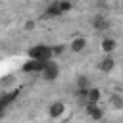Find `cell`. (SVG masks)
I'll use <instances>...</instances> for the list:
<instances>
[{
  "label": "cell",
  "mask_w": 123,
  "mask_h": 123,
  "mask_svg": "<svg viewBox=\"0 0 123 123\" xmlns=\"http://www.w3.org/2000/svg\"><path fill=\"white\" fill-rule=\"evenodd\" d=\"M110 104H111L113 110H123V96L111 94V96H110Z\"/></svg>",
  "instance_id": "obj_14"
},
{
  "label": "cell",
  "mask_w": 123,
  "mask_h": 123,
  "mask_svg": "<svg viewBox=\"0 0 123 123\" xmlns=\"http://www.w3.org/2000/svg\"><path fill=\"white\" fill-rule=\"evenodd\" d=\"M29 58H35V60H52L54 58V50H52V46H48V44H35V46H31L29 48Z\"/></svg>",
  "instance_id": "obj_1"
},
{
  "label": "cell",
  "mask_w": 123,
  "mask_h": 123,
  "mask_svg": "<svg viewBox=\"0 0 123 123\" xmlns=\"http://www.w3.org/2000/svg\"><path fill=\"white\" fill-rule=\"evenodd\" d=\"M121 10H123V0H121Z\"/></svg>",
  "instance_id": "obj_19"
},
{
  "label": "cell",
  "mask_w": 123,
  "mask_h": 123,
  "mask_svg": "<svg viewBox=\"0 0 123 123\" xmlns=\"http://www.w3.org/2000/svg\"><path fill=\"white\" fill-rule=\"evenodd\" d=\"M23 29H25V31H33V29H35V21H25Z\"/></svg>",
  "instance_id": "obj_17"
},
{
  "label": "cell",
  "mask_w": 123,
  "mask_h": 123,
  "mask_svg": "<svg viewBox=\"0 0 123 123\" xmlns=\"http://www.w3.org/2000/svg\"><path fill=\"white\" fill-rule=\"evenodd\" d=\"M60 8H62V13H67L73 10V4H71V0H60Z\"/></svg>",
  "instance_id": "obj_15"
},
{
  "label": "cell",
  "mask_w": 123,
  "mask_h": 123,
  "mask_svg": "<svg viewBox=\"0 0 123 123\" xmlns=\"http://www.w3.org/2000/svg\"><path fill=\"white\" fill-rule=\"evenodd\" d=\"M100 48H102V52H104V54H111V52L117 48V42H115V38H111V37H106V38H102V42H100Z\"/></svg>",
  "instance_id": "obj_10"
},
{
  "label": "cell",
  "mask_w": 123,
  "mask_h": 123,
  "mask_svg": "<svg viewBox=\"0 0 123 123\" xmlns=\"http://www.w3.org/2000/svg\"><path fill=\"white\" fill-rule=\"evenodd\" d=\"M100 96H102V90H100V88H96V86H90V88H88V102L98 104V102H100Z\"/></svg>",
  "instance_id": "obj_13"
},
{
  "label": "cell",
  "mask_w": 123,
  "mask_h": 123,
  "mask_svg": "<svg viewBox=\"0 0 123 123\" xmlns=\"http://www.w3.org/2000/svg\"><path fill=\"white\" fill-rule=\"evenodd\" d=\"M69 48H71V52H75V54L83 52V50L86 48V38H83V37H75V38L71 40Z\"/></svg>",
  "instance_id": "obj_11"
},
{
  "label": "cell",
  "mask_w": 123,
  "mask_h": 123,
  "mask_svg": "<svg viewBox=\"0 0 123 123\" xmlns=\"http://www.w3.org/2000/svg\"><path fill=\"white\" fill-rule=\"evenodd\" d=\"M85 111H86V115H88L90 119H94V121H100V119L104 117V110H102L98 104H94V102L85 104Z\"/></svg>",
  "instance_id": "obj_5"
},
{
  "label": "cell",
  "mask_w": 123,
  "mask_h": 123,
  "mask_svg": "<svg viewBox=\"0 0 123 123\" xmlns=\"http://www.w3.org/2000/svg\"><path fill=\"white\" fill-rule=\"evenodd\" d=\"M90 23H92V29H94V31H108V29L111 27L110 19L104 17V15H94V17L90 19Z\"/></svg>",
  "instance_id": "obj_6"
},
{
  "label": "cell",
  "mask_w": 123,
  "mask_h": 123,
  "mask_svg": "<svg viewBox=\"0 0 123 123\" xmlns=\"http://www.w3.org/2000/svg\"><path fill=\"white\" fill-rule=\"evenodd\" d=\"M75 86H77V88H88V86H92V85H90V79H88L86 75H77Z\"/></svg>",
  "instance_id": "obj_12"
},
{
  "label": "cell",
  "mask_w": 123,
  "mask_h": 123,
  "mask_svg": "<svg viewBox=\"0 0 123 123\" xmlns=\"http://www.w3.org/2000/svg\"><path fill=\"white\" fill-rule=\"evenodd\" d=\"M17 96H19V90H17V88H15V90H10V92H4V94L0 96V110L4 111L12 102L17 100Z\"/></svg>",
  "instance_id": "obj_7"
},
{
  "label": "cell",
  "mask_w": 123,
  "mask_h": 123,
  "mask_svg": "<svg viewBox=\"0 0 123 123\" xmlns=\"http://www.w3.org/2000/svg\"><path fill=\"white\" fill-rule=\"evenodd\" d=\"M113 67H115V60H113L110 54H106V56L100 60V63H98V69H100L102 73H110V71H113Z\"/></svg>",
  "instance_id": "obj_9"
},
{
  "label": "cell",
  "mask_w": 123,
  "mask_h": 123,
  "mask_svg": "<svg viewBox=\"0 0 123 123\" xmlns=\"http://www.w3.org/2000/svg\"><path fill=\"white\" fill-rule=\"evenodd\" d=\"M48 62H50V60H48ZM48 62H46V60H35V58H29V60L21 65V69H23L25 73H42Z\"/></svg>",
  "instance_id": "obj_2"
},
{
  "label": "cell",
  "mask_w": 123,
  "mask_h": 123,
  "mask_svg": "<svg viewBox=\"0 0 123 123\" xmlns=\"http://www.w3.org/2000/svg\"><path fill=\"white\" fill-rule=\"evenodd\" d=\"M63 111H65V104H63V102H52L50 108H48V115H50V119H58V117H62Z\"/></svg>",
  "instance_id": "obj_8"
},
{
  "label": "cell",
  "mask_w": 123,
  "mask_h": 123,
  "mask_svg": "<svg viewBox=\"0 0 123 123\" xmlns=\"http://www.w3.org/2000/svg\"><path fill=\"white\" fill-rule=\"evenodd\" d=\"M52 50H54V58H56V56H62V54L65 52V44H54Z\"/></svg>",
  "instance_id": "obj_16"
},
{
  "label": "cell",
  "mask_w": 123,
  "mask_h": 123,
  "mask_svg": "<svg viewBox=\"0 0 123 123\" xmlns=\"http://www.w3.org/2000/svg\"><path fill=\"white\" fill-rule=\"evenodd\" d=\"M60 15H63V13H62V8H60V0H52V2L44 8V15H42V17L54 19V17H60Z\"/></svg>",
  "instance_id": "obj_4"
},
{
  "label": "cell",
  "mask_w": 123,
  "mask_h": 123,
  "mask_svg": "<svg viewBox=\"0 0 123 123\" xmlns=\"http://www.w3.org/2000/svg\"><path fill=\"white\" fill-rule=\"evenodd\" d=\"M40 75H42V79H44V81H56V79L60 77V65H58L56 62H52V60H50V62L46 63V67H44V71H42Z\"/></svg>",
  "instance_id": "obj_3"
},
{
  "label": "cell",
  "mask_w": 123,
  "mask_h": 123,
  "mask_svg": "<svg viewBox=\"0 0 123 123\" xmlns=\"http://www.w3.org/2000/svg\"><path fill=\"white\" fill-rule=\"evenodd\" d=\"M96 6H98L100 10H106V8H108V0H96Z\"/></svg>",
  "instance_id": "obj_18"
}]
</instances>
